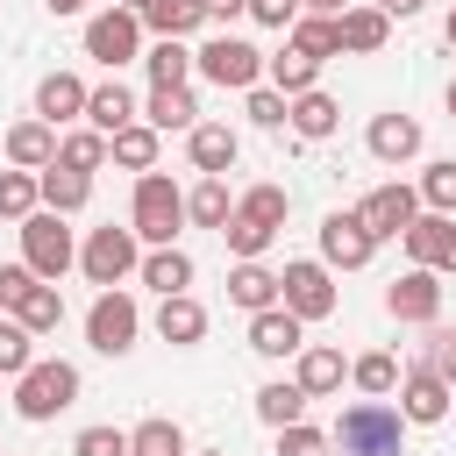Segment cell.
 <instances>
[{
    "mask_svg": "<svg viewBox=\"0 0 456 456\" xmlns=\"http://www.w3.org/2000/svg\"><path fill=\"white\" fill-rule=\"evenodd\" d=\"M157 335H164V342H178V349H185V342H200V335H207V306H200V299H185V292H171V299L157 306Z\"/></svg>",
    "mask_w": 456,
    "mask_h": 456,
    "instance_id": "cell-23",
    "label": "cell"
},
{
    "mask_svg": "<svg viewBox=\"0 0 456 456\" xmlns=\"http://www.w3.org/2000/svg\"><path fill=\"white\" fill-rule=\"evenodd\" d=\"M128 449H135V442H128L121 428H86V435L71 442V456H128Z\"/></svg>",
    "mask_w": 456,
    "mask_h": 456,
    "instance_id": "cell-45",
    "label": "cell"
},
{
    "mask_svg": "<svg viewBox=\"0 0 456 456\" xmlns=\"http://www.w3.org/2000/svg\"><path fill=\"white\" fill-rule=\"evenodd\" d=\"M292 50H306V57H335L342 50V14H299L292 21Z\"/></svg>",
    "mask_w": 456,
    "mask_h": 456,
    "instance_id": "cell-26",
    "label": "cell"
},
{
    "mask_svg": "<svg viewBox=\"0 0 456 456\" xmlns=\"http://www.w3.org/2000/svg\"><path fill=\"white\" fill-rule=\"evenodd\" d=\"M7 157L21 164V171H43V164H57V128L36 114V121H14L7 128Z\"/></svg>",
    "mask_w": 456,
    "mask_h": 456,
    "instance_id": "cell-19",
    "label": "cell"
},
{
    "mask_svg": "<svg viewBox=\"0 0 456 456\" xmlns=\"http://www.w3.org/2000/svg\"><path fill=\"white\" fill-rule=\"evenodd\" d=\"M299 328H306V321H299L292 306H264V314H249V349H256V356H299V349H306Z\"/></svg>",
    "mask_w": 456,
    "mask_h": 456,
    "instance_id": "cell-13",
    "label": "cell"
},
{
    "mask_svg": "<svg viewBox=\"0 0 456 456\" xmlns=\"http://www.w3.org/2000/svg\"><path fill=\"white\" fill-rule=\"evenodd\" d=\"M71 228H64V214H28L21 221V264L36 271V278H64L71 271Z\"/></svg>",
    "mask_w": 456,
    "mask_h": 456,
    "instance_id": "cell-5",
    "label": "cell"
},
{
    "mask_svg": "<svg viewBox=\"0 0 456 456\" xmlns=\"http://www.w3.org/2000/svg\"><path fill=\"white\" fill-rule=\"evenodd\" d=\"M442 36H449V43H456V14H449V28H442Z\"/></svg>",
    "mask_w": 456,
    "mask_h": 456,
    "instance_id": "cell-56",
    "label": "cell"
},
{
    "mask_svg": "<svg viewBox=\"0 0 456 456\" xmlns=\"http://www.w3.org/2000/svg\"><path fill=\"white\" fill-rule=\"evenodd\" d=\"M249 14H256L264 28H292V21H299V0H249Z\"/></svg>",
    "mask_w": 456,
    "mask_h": 456,
    "instance_id": "cell-49",
    "label": "cell"
},
{
    "mask_svg": "<svg viewBox=\"0 0 456 456\" xmlns=\"http://www.w3.org/2000/svg\"><path fill=\"white\" fill-rule=\"evenodd\" d=\"M399 413L420 420V428H435V420L449 413V378H435L428 363H413V370L399 378Z\"/></svg>",
    "mask_w": 456,
    "mask_h": 456,
    "instance_id": "cell-14",
    "label": "cell"
},
{
    "mask_svg": "<svg viewBox=\"0 0 456 456\" xmlns=\"http://www.w3.org/2000/svg\"><path fill=\"white\" fill-rule=\"evenodd\" d=\"M192 64H200L214 86H256L264 50H249L242 36H214V43H200V50H192Z\"/></svg>",
    "mask_w": 456,
    "mask_h": 456,
    "instance_id": "cell-9",
    "label": "cell"
},
{
    "mask_svg": "<svg viewBox=\"0 0 456 456\" xmlns=\"http://www.w3.org/2000/svg\"><path fill=\"white\" fill-rule=\"evenodd\" d=\"M107 157L128 164V171H150V164H157V128H150V121H128L121 135H107Z\"/></svg>",
    "mask_w": 456,
    "mask_h": 456,
    "instance_id": "cell-32",
    "label": "cell"
},
{
    "mask_svg": "<svg viewBox=\"0 0 456 456\" xmlns=\"http://www.w3.org/2000/svg\"><path fill=\"white\" fill-rule=\"evenodd\" d=\"M278 456H328V435L306 428V420H292V428H278Z\"/></svg>",
    "mask_w": 456,
    "mask_h": 456,
    "instance_id": "cell-44",
    "label": "cell"
},
{
    "mask_svg": "<svg viewBox=\"0 0 456 456\" xmlns=\"http://www.w3.org/2000/svg\"><path fill=\"white\" fill-rule=\"evenodd\" d=\"M349 0H299V14H342Z\"/></svg>",
    "mask_w": 456,
    "mask_h": 456,
    "instance_id": "cell-52",
    "label": "cell"
},
{
    "mask_svg": "<svg viewBox=\"0 0 456 456\" xmlns=\"http://www.w3.org/2000/svg\"><path fill=\"white\" fill-rule=\"evenodd\" d=\"M228 299H235V306H249V314L278 306V271H264L256 256H242V264L228 271Z\"/></svg>",
    "mask_w": 456,
    "mask_h": 456,
    "instance_id": "cell-20",
    "label": "cell"
},
{
    "mask_svg": "<svg viewBox=\"0 0 456 456\" xmlns=\"http://www.w3.org/2000/svg\"><path fill=\"white\" fill-rule=\"evenodd\" d=\"M385 36H392V14L385 7H342V50L370 57V50H385Z\"/></svg>",
    "mask_w": 456,
    "mask_h": 456,
    "instance_id": "cell-21",
    "label": "cell"
},
{
    "mask_svg": "<svg viewBox=\"0 0 456 456\" xmlns=\"http://www.w3.org/2000/svg\"><path fill=\"white\" fill-rule=\"evenodd\" d=\"M406 249H413V264H428V271H456V221H449V214H420V221L406 228Z\"/></svg>",
    "mask_w": 456,
    "mask_h": 456,
    "instance_id": "cell-15",
    "label": "cell"
},
{
    "mask_svg": "<svg viewBox=\"0 0 456 456\" xmlns=\"http://www.w3.org/2000/svg\"><path fill=\"white\" fill-rule=\"evenodd\" d=\"M249 121H256V128H285V121H292V100H285V93H249Z\"/></svg>",
    "mask_w": 456,
    "mask_h": 456,
    "instance_id": "cell-48",
    "label": "cell"
},
{
    "mask_svg": "<svg viewBox=\"0 0 456 456\" xmlns=\"http://www.w3.org/2000/svg\"><path fill=\"white\" fill-rule=\"evenodd\" d=\"M328 442H335L342 456H406V413L385 406V399H356V406L335 420Z\"/></svg>",
    "mask_w": 456,
    "mask_h": 456,
    "instance_id": "cell-1",
    "label": "cell"
},
{
    "mask_svg": "<svg viewBox=\"0 0 456 456\" xmlns=\"http://www.w3.org/2000/svg\"><path fill=\"white\" fill-rule=\"evenodd\" d=\"M57 164H71V171H100V164H107V135H100V128L64 135V142H57Z\"/></svg>",
    "mask_w": 456,
    "mask_h": 456,
    "instance_id": "cell-38",
    "label": "cell"
},
{
    "mask_svg": "<svg viewBox=\"0 0 456 456\" xmlns=\"http://www.w3.org/2000/svg\"><path fill=\"white\" fill-rule=\"evenodd\" d=\"M185 221H200V228H228V221H235L228 185H221V178H200V185L185 192Z\"/></svg>",
    "mask_w": 456,
    "mask_h": 456,
    "instance_id": "cell-27",
    "label": "cell"
},
{
    "mask_svg": "<svg viewBox=\"0 0 456 456\" xmlns=\"http://www.w3.org/2000/svg\"><path fill=\"white\" fill-rule=\"evenodd\" d=\"M128 456H142V449H128Z\"/></svg>",
    "mask_w": 456,
    "mask_h": 456,
    "instance_id": "cell-58",
    "label": "cell"
},
{
    "mask_svg": "<svg viewBox=\"0 0 456 456\" xmlns=\"http://www.w3.org/2000/svg\"><path fill=\"white\" fill-rule=\"evenodd\" d=\"M278 299H285L299 321H328V314H335V278H328V264H314V256L285 264V271H278Z\"/></svg>",
    "mask_w": 456,
    "mask_h": 456,
    "instance_id": "cell-6",
    "label": "cell"
},
{
    "mask_svg": "<svg viewBox=\"0 0 456 456\" xmlns=\"http://www.w3.org/2000/svg\"><path fill=\"white\" fill-rule=\"evenodd\" d=\"M420 200H428L435 214H456V164H428V178H420Z\"/></svg>",
    "mask_w": 456,
    "mask_h": 456,
    "instance_id": "cell-43",
    "label": "cell"
},
{
    "mask_svg": "<svg viewBox=\"0 0 456 456\" xmlns=\"http://www.w3.org/2000/svg\"><path fill=\"white\" fill-rule=\"evenodd\" d=\"M200 7H207V21H228V14H242L249 0H200Z\"/></svg>",
    "mask_w": 456,
    "mask_h": 456,
    "instance_id": "cell-51",
    "label": "cell"
},
{
    "mask_svg": "<svg viewBox=\"0 0 456 456\" xmlns=\"http://www.w3.org/2000/svg\"><path fill=\"white\" fill-rule=\"evenodd\" d=\"M71 399H78V370L71 363H28L14 378V413L21 420H57Z\"/></svg>",
    "mask_w": 456,
    "mask_h": 456,
    "instance_id": "cell-3",
    "label": "cell"
},
{
    "mask_svg": "<svg viewBox=\"0 0 456 456\" xmlns=\"http://www.w3.org/2000/svg\"><path fill=\"white\" fill-rule=\"evenodd\" d=\"M142 285H157L164 299H171V292H185V285H192V256H185V249H171V242H164V249H150V256H142Z\"/></svg>",
    "mask_w": 456,
    "mask_h": 456,
    "instance_id": "cell-28",
    "label": "cell"
},
{
    "mask_svg": "<svg viewBox=\"0 0 456 456\" xmlns=\"http://www.w3.org/2000/svg\"><path fill=\"white\" fill-rule=\"evenodd\" d=\"M370 249H378V235L363 228V214H328L321 221V264L328 271H363Z\"/></svg>",
    "mask_w": 456,
    "mask_h": 456,
    "instance_id": "cell-10",
    "label": "cell"
},
{
    "mask_svg": "<svg viewBox=\"0 0 456 456\" xmlns=\"http://www.w3.org/2000/svg\"><path fill=\"white\" fill-rule=\"evenodd\" d=\"M378 7H385V14H420L428 0H378Z\"/></svg>",
    "mask_w": 456,
    "mask_h": 456,
    "instance_id": "cell-53",
    "label": "cell"
},
{
    "mask_svg": "<svg viewBox=\"0 0 456 456\" xmlns=\"http://www.w3.org/2000/svg\"><path fill=\"white\" fill-rule=\"evenodd\" d=\"M356 214H363V228L385 242V235H406V228L420 221V192H413V185H378V192H363Z\"/></svg>",
    "mask_w": 456,
    "mask_h": 456,
    "instance_id": "cell-11",
    "label": "cell"
},
{
    "mask_svg": "<svg viewBox=\"0 0 456 456\" xmlns=\"http://www.w3.org/2000/svg\"><path fill=\"white\" fill-rule=\"evenodd\" d=\"M36 114L57 128V121H71V114H86V86L71 78V71H50L43 86H36Z\"/></svg>",
    "mask_w": 456,
    "mask_h": 456,
    "instance_id": "cell-22",
    "label": "cell"
},
{
    "mask_svg": "<svg viewBox=\"0 0 456 456\" xmlns=\"http://www.w3.org/2000/svg\"><path fill=\"white\" fill-rule=\"evenodd\" d=\"M36 335L21 328V321H0V378H21L28 363H36V349H28Z\"/></svg>",
    "mask_w": 456,
    "mask_h": 456,
    "instance_id": "cell-41",
    "label": "cell"
},
{
    "mask_svg": "<svg viewBox=\"0 0 456 456\" xmlns=\"http://www.w3.org/2000/svg\"><path fill=\"white\" fill-rule=\"evenodd\" d=\"M299 406H306V392H299V385H285V378L256 392V413H264L271 428H292V420H299Z\"/></svg>",
    "mask_w": 456,
    "mask_h": 456,
    "instance_id": "cell-40",
    "label": "cell"
},
{
    "mask_svg": "<svg viewBox=\"0 0 456 456\" xmlns=\"http://www.w3.org/2000/svg\"><path fill=\"white\" fill-rule=\"evenodd\" d=\"M385 306H392V321H435V314H442V271L413 264L406 278H392Z\"/></svg>",
    "mask_w": 456,
    "mask_h": 456,
    "instance_id": "cell-12",
    "label": "cell"
},
{
    "mask_svg": "<svg viewBox=\"0 0 456 456\" xmlns=\"http://www.w3.org/2000/svg\"><path fill=\"white\" fill-rule=\"evenodd\" d=\"M36 200H43V178H28L21 164H14V171H0V214H7V221H28V214H36Z\"/></svg>",
    "mask_w": 456,
    "mask_h": 456,
    "instance_id": "cell-37",
    "label": "cell"
},
{
    "mask_svg": "<svg viewBox=\"0 0 456 456\" xmlns=\"http://www.w3.org/2000/svg\"><path fill=\"white\" fill-rule=\"evenodd\" d=\"M363 142H370L378 164H406V157H420V121L413 114H378Z\"/></svg>",
    "mask_w": 456,
    "mask_h": 456,
    "instance_id": "cell-16",
    "label": "cell"
},
{
    "mask_svg": "<svg viewBox=\"0 0 456 456\" xmlns=\"http://www.w3.org/2000/svg\"><path fill=\"white\" fill-rule=\"evenodd\" d=\"M86 192H93L86 171H71V164H43V207H50V214H78Z\"/></svg>",
    "mask_w": 456,
    "mask_h": 456,
    "instance_id": "cell-25",
    "label": "cell"
},
{
    "mask_svg": "<svg viewBox=\"0 0 456 456\" xmlns=\"http://www.w3.org/2000/svg\"><path fill=\"white\" fill-rule=\"evenodd\" d=\"M449 114H456V86H449Z\"/></svg>",
    "mask_w": 456,
    "mask_h": 456,
    "instance_id": "cell-57",
    "label": "cell"
},
{
    "mask_svg": "<svg viewBox=\"0 0 456 456\" xmlns=\"http://www.w3.org/2000/svg\"><path fill=\"white\" fill-rule=\"evenodd\" d=\"M178 221H185V192H178L164 171H142V178H135V214H128V228H135L150 249H164V242L178 235Z\"/></svg>",
    "mask_w": 456,
    "mask_h": 456,
    "instance_id": "cell-2",
    "label": "cell"
},
{
    "mask_svg": "<svg viewBox=\"0 0 456 456\" xmlns=\"http://www.w3.org/2000/svg\"><path fill=\"white\" fill-rule=\"evenodd\" d=\"M221 235H228V249H235V256H264V249H271V228H256V221H242V214H235Z\"/></svg>",
    "mask_w": 456,
    "mask_h": 456,
    "instance_id": "cell-46",
    "label": "cell"
},
{
    "mask_svg": "<svg viewBox=\"0 0 456 456\" xmlns=\"http://www.w3.org/2000/svg\"><path fill=\"white\" fill-rule=\"evenodd\" d=\"M142 64H150V86H185V71H192V50H185L178 36H157Z\"/></svg>",
    "mask_w": 456,
    "mask_h": 456,
    "instance_id": "cell-35",
    "label": "cell"
},
{
    "mask_svg": "<svg viewBox=\"0 0 456 456\" xmlns=\"http://www.w3.org/2000/svg\"><path fill=\"white\" fill-rule=\"evenodd\" d=\"M150 128H200V107L185 86H150Z\"/></svg>",
    "mask_w": 456,
    "mask_h": 456,
    "instance_id": "cell-30",
    "label": "cell"
},
{
    "mask_svg": "<svg viewBox=\"0 0 456 456\" xmlns=\"http://www.w3.org/2000/svg\"><path fill=\"white\" fill-rule=\"evenodd\" d=\"M335 121H342V107H335V100H328V93H321V86H314V93H299V100H292V128H299V135H306V142H321V135H335Z\"/></svg>",
    "mask_w": 456,
    "mask_h": 456,
    "instance_id": "cell-31",
    "label": "cell"
},
{
    "mask_svg": "<svg viewBox=\"0 0 456 456\" xmlns=\"http://www.w3.org/2000/svg\"><path fill=\"white\" fill-rule=\"evenodd\" d=\"M86 121H93L100 135H121V128L135 121V93H128L121 78H107V86H93V93H86Z\"/></svg>",
    "mask_w": 456,
    "mask_h": 456,
    "instance_id": "cell-18",
    "label": "cell"
},
{
    "mask_svg": "<svg viewBox=\"0 0 456 456\" xmlns=\"http://www.w3.org/2000/svg\"><path fill=\"white\" fill-rule=\"evenodd\" d=\"M420 363H428L435 378H449V385H456V328H435V335H428V356H420Z\"/></svg>",
    "mask_w": 456,
    "mask_h": 456,
    "instance_id": "cell-47",
    "label": "cell"
},
{
    "mask_svg": "<svg viewBox=\"0 0 456 456\" xmlns=\"http://www.w3.org/2000/svg\"><path fill=\"white\" fill-rule=\"evenodd\" d=\"M135 242H142L135 228H93V242L78 249V264H86V278H93L100 292H107V285H121V278L135 271Z\"/></svg>",
    "mask_w": 456,
    "mask_h": 456,
    "instance_id": "cell-8",
    "label": "cell"
},
{
    "mask_svg": "<svg viewBox=\"0 0 456 456\" xmlns=\"http://www.w3.org/2000/svg\"><path fill=\"white\" fill-rule=\"evenodd\" d=\"M235 150H242L235 128H221V121H200V128H192V164H200L207 178H221V171L235 164Z\"/></svg>",
    "mask_w": 456,
    "mask_h": 456,
    "instance_id": "cell-24",
    "label": "cell"
},
{
    "mask_svg": "<svg viewBox=\"0 0 456 456\" xmlns=\"http://www.w3.org/2000/svg\"><path fill=\"white\" fill-rule=\"evenodd\" d=\"M285 207H292V192H285V185H249V192L235 200V214H242V221H256V228H271V235L285 228Z\"/></svg>",
    "mask_w": 456,
    "mask_h": 456,
    "instance_id": "cell-33",
    "label": "cell"
},
{
    "mask_svg": "<svg viewBox=\"0 0 456 456\" xmlns=\"http://www.w3.org/2000/svg\"><path fill=\"white\" fill-rule=\"evenodd\" d=\"M86 57H100L107 71L135 64V57H142V14H135V7H107V14H93V21H86Z\"/></svg>",
    "mask_w": 456,
    "mask_h": 456,
    "instance_id": "cell-4",
    "label": "cell"
},
{
    "mask_svg": "<svg viewBox=\"0 0 456 456\" xmlns=\"http://www.w3.org/2000/svg\"><path fill=\"white\" fill-rule=\"evenodd\" d=\"M306 399H321V392H335L342 385V349H299V378H292Z\"/></svg>",
    "mask_w": 456,
    "mask_h": 456,
    "instance_id": "cell-34",
    "label": "cell"
},
{
    "mask_svg": "<svg viewBox=\"0 0 456 456\" xmlns=\"http://www.w3.org/2000/svg\"><path fill=\"white\" fill-rule=\"evenodd\" d=\"M264 71H271V86H278L285 100H299V93H314V71H321V57H306V50H285V57H271Z\"/></svg>",
    "mask_w": 456,
    "mask_h": 456,
    "instance_id": "cell-36",
    "label": "cell"
},
{
    "mask_svg": "<svg viewBox=\"0 0 456 456\" xmlns=\"http://www.w3.org/2000/svg\"><path fill=\"white\" fill-rule=\"evenodd\" d=\"M7 314H14L28 335H50V328L64 321V292H57V278H28V285H21V299H14Z\"/></svg>",
    "mask_w": 456,
    "mask_h": 456,
    "instance_id": "cell-17",
    "label": "cell"
},
{
    "mask_svg": "<svg viewBox=\"0 0 456 456\" xmlns=\"http://www.w3.org/2000/svg\"><path fill=\"white\" fill-rule=\"evenodd\" d=\"M128 442H135L142 456H185V435H178V420H142Z\"/></svg>",
    "mask_w": 456,
    "mask_h": 456,
    "instance_id": "cell-42",
    "label": "cell"
},
{
    "mask_svg": "<svg viewBox=\"0 0 456 456\" xmlns=\"http://www.w3.org/2000/svg\"><path fill=\"white\" fill-rule=\"evenodd\" d=\"M135 328H142V314H135V299L114 292V285H107V292L93 299V314H86V342H93L100 356H121V349L135 342Z\"/></svg>",
    "mask_w": 456,
    "mask_h": 456,
    "instance_id": "cell-7",
    "label": "cell"
},
{
    "mask_svg": "<svg viewBox=\"0 0 456 456\" xmlns=\"http://www.w3.org/2000/svg\"><path fill=\"white\" fill-rule=\"evenodd\" d=\"M28 278H36V271H28V264H0V306H14V299H21V285H28Z\"/></svg>",
    "mask_w": 456,
    "mask_h": 456,
    "instance_id": "cell-50",
    "label": "cell"
},
{
    "mask_svg": "<svg viewBox=\"0 0 456 456\" xmlns=\"http://www.w3.org/2000/svg\"><path fill=\"white\" fill-rule=\"evenodd\" d=\"M78 7H86V0H50V14H78Z\"/></svg>",
    "mask_w": 456,
    "mask_h": 456,
    "instance_id": "cell-54",
    "label": "cell"
},
{
    "mask_svg": "<svg viewBox=\"0 0 456 456\" xmlns=\"http://www.w3.org/2000/svg\"><path fill=\"white\" fill-rule=\"evenodd\" d=\"M349 378H356V385H363L370 399H385V392L399 385V356H385V349H370V356H356V363H349Z\"/></svg>",
    "mask_w": 456,
    "mask_h": 456,
    "instance_id": "cell-39",
    "label": "cell"
},
{
    "mask_svg": "<svg viewBox=\"0 0 456 456\" xmlns=\"http://www.w3.org/2000/svg\"><path fill=\"white\" fill-rule=\"evenodd\" d=\"M121 7H135V14H142V7H150V0H121Z\"/></svg>",
    "mask_w": 456,
    "mask_h": 456,
    "instance_id": "cell-55",
    "label": "cell"
},
{
    "mask_svg": "<svg viewBox=\"0 0 456 456\" xmlns=\"http://www.w3.org/2000/svg\"><path fill=\"white\" fill-rule=\"evenodd\" d=\"M200 21H207V7H200V0H150V7H142V28H157V36H178V43H185Z\"/></svg>",
    "mask_w": 456,
    "mask_h": 456,
    "instance_id": "cell-29",
    "label": "cell"
}]
</instances>
